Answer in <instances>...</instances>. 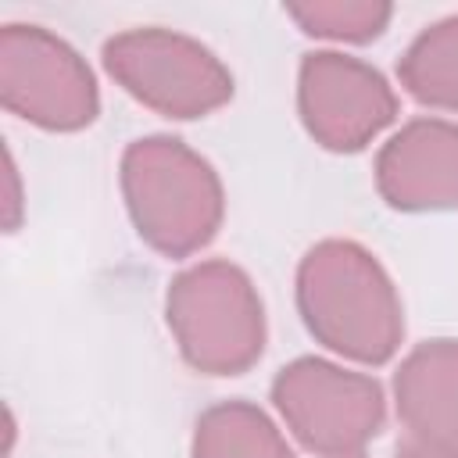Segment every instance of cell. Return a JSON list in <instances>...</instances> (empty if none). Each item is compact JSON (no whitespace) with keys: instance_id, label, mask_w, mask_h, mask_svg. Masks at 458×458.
<instances>
[{"instance_id":"5bb4252c","label":"cell","mask_w":458,"mask_h":458,"mask_svg":"<svg viewBox=\"0 0 458 458\" xmlns=\"http://www.w3.org/2000/svg\"><path fill=\"white\" fill-rule=\"evenodd\" d=\"M336 458H361V454H336Z\"/></svg>"},{"instance_id":"3957f363","label":"cell","mask_w":458,"mask_h":458,"mask_svg":"<svg viewBox=\"0 0 458 458\" xmlns=\"http://www.w3.org/2000/svg\"><path fill=\"white\" fill-rule=\"evenodd\" d=\"M168 326L182 358L208 376L247 372L265 347L258 290L229 261H200L172 279Z\"/></svg>"},{"instance_id":"277c9868","label":"cell","mask_w":458,"mask_h":458,"mask_svg":"<svg viewBox=\"0 0 458 458\" xmlns=\"http://www.w3.org/2000/svg\"><path fill=\"white\" fill-rule=\"evenodd\" d=\"M104 68L140 104L168 118H200L233 97L225 64L190 36L132 29L104 43Z\"/></svg>"},{"instance_id":"5b68a950","label":"cell","mask_w":458,"mask_h":458,"mask_svg":"<svg viewBox=\"0 0 458 458\" xmlns=\"http://www.w3.org/2000/svg\"><path fill=\"white\" fill-rule=\"evenodd\" d=\"M272 401L293 437L318 454H354L383 429V390L361 372H347L322 358L286 365L272 383Z\"/></svg>"},{"instance_id":"9c48e42d","label":"cell","mask_w":458,"mask_h":458,"mask_svg":"<svg viewBox=\"0 0 458 458\" xmlns=\"http://www.w3.org/2000/svg\"><path fill=\"white\" fill-rule=\"evenodd\" d=\"M397 415L411 440L458 451V340H426L397 369Z\"/></svg>"},{"instance_id":"ba28073f","label":"cell","mask_w":458,"mask_h":458,"mask_svg":"<svg viewBox=\"0 0 458 458\" xmlns=\"http://www.w3.org/2000/svg\"><path fill=\"white\" fill-rule=\"evenodd\" d=\"M376 186L397 211L458 208V125L440 118L404 125L379 150Z\"/></svg>"},{"instance_id":"6da1fadb","label":"cell","mask_w":458,"mask_h":458,"mask_svg":"<svg viewBox=\"0 0 458 458\" xmlns=\"http://www.w3.org/2000/svg\"><path fill=\"white\" fill-rule=\"evenodd\" d=\"M297 304L315 340L365 365H383L404 336L390 276L351 240H322L304 254L297 268Z\"/></svg>"},{"instance_id":"8992f818","label":"cell","mask_w":458,"mask_h":458,"mask_svg":"<svg viewBox=\"0 0 458 458\" xmlns=\"http://www.w3.org/2000/svg\"><path fill=\"white\" fill-rule=\"evenodd\" d=\"M4 107L43 129H82L97 114V86L82 57L36 25L0 32Z\"/></svg>"},{"instance_id":"7c38bea8","label":"cell","mask_w":458,"mask_h":458,"mask_svg":"<svg viewBox=\"0 0 458 458\" xmlns=\"http://www.w3.org/2000/svg\"><path fill=\"white\" fill-rule=\"evenodd\" d=\"M304 32L322 39H351L365 43L376 39L390 21V4L372 0H315V4H290L286 7Z\"/></svg>"},{"instance_id":"52a82bcc","label":"cell","mask_w":458,"mask_h":458,"mask_svg":"<svg viewBox=\"0 0 458 458\" xmlns=\"http://www.w3.org/2000/svg\"><path fill=\"white\" fill-rule=\"evenodd\" d=\"M297 104L308 132L329 150H361L397 114L386 79L372 64L333 50L301 61Z\"/></svg>"},{"instance_id":"30bf717a","label":"cell","mask_w":458,"mask_h":458,"mask_svg":"<svg viewBox=\"0 0 458 458\" xmlns=\"http://www.w3.org/2000/svg\"><path fill=\"white\" fill-rule=\"evenodd\" d=\"M193 458H293V451L261 408L222 401L197 419Z\"/></svg>"},{"instance_id":"8fae6325","label":"cell","mask_w":458,"mask_h":458,"mask_svg":"<svg viewBox=\"0 0 458 458\" xmlns=\"http://www.w3.org/2000/svg\"><path fill=\"white\" fill-rule=\"evenodd\" d=\"M397 72L415 100L458 111V18H444L426 29L404 50Z\"/></svg>"},{"instance_id":"7a4b0ae2","label":"cell","mask_w":458,"mask_h":458,"mask_svg":"<svg viewBox=\"0 0 458 458\" xmlns=\"http://www.w3.org/2000/svg\"><path fill=\"white\" fill-rule=\"evenodd\" d=\"M122 190L140 236L168 258L200 250L222 222L215 168L175 136L136 140L122 157Z\"/></svg>"},{"instance_id":"4fadbf2b","label":"cell","mask_w":458,"mask_h":458,"mask_svg":"<svg viewBox=\"0 0 458 458\" xmlns=\"http://www.w3.org/2000/svg\"><path fill=\"white\" fill-rule=\"evenodd\" d=\"M397 458H458V451H440V447H429L408 437L404 444H397Z\"/></svg>"}]
</instances>
